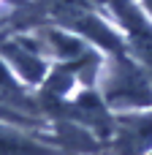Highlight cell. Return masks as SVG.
Returning a JSON list of instances; mask_svg holds the SVG:
<instances>
[{
  "label": "cell",
  "instance_id": "cell-1",
  "mask_svg": "<svg viewBox=\"0 0 152 155\" xmlns=\"http://www.w3.org/2000/svg\"><path fill=\"white\" fill-rule=\"evenodd\" d=\"M150 144H152V117L150 120H136L131 128H125L120 134V142H117V147L122 150V155L144 153Z\"/></svg>",
  "mask_w": 152,
  "mask_h": 155
},
{
  "label": "cell",
  "instance_id": "cell-2",
  "mask_svg": "<svg viewBox=\"0 0 152 155\" xmlns=\"http://www.w3.org/2000/svg\"><path fill=\"white\" fill-rule=\"evenodd\" d=\"M122 14H125V19H128V27H131V33H133V41H136L141 57L147 60V65L152 68V27L136 14V11H131V8H125Z\"/></svg>",
  "mask_w": 152,
  "mask_h": 155
},
{
  "label": "cell",
  "instance_id": "cell-3",
  "mask_svg": "<svg viewBox=\"0 0 152 155\" xmlns=\"http://www.w3.org/2000/svg\"><path fill=\"white\" fill-rule=\"evenodd\" d=\"M0 155H49V150H44L38 144H30L19 136L0 134Z\"/></svg>",
  "mask_w": 152,
  "mask_h": 155
},
{
  "label": "cell",
  "instance_id": "cell-4",
  "mask_svg": "<svg viewBox=\"0 0 152 155\" xmlns=\"http://www.w3.org/2000/svg\"><path fill=\"white\" fill-rule=\"evenodd\" d=\"M147 5H150V8H152V0H147Z\"/></svg>",
  "mask_w": 152,
  "mask_h": 155
}]
</instances>
